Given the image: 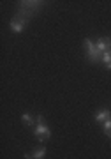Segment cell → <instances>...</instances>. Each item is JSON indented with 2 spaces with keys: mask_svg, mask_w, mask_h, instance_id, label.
<instances>
[{
  "mask_svg": "<svg viewBox=\"0 0 111 159\" xmlns=\"http://www.w3.org/2000/svg\"><path fill=\"white\" fill-rule=\"evenodd\" d=\"M85 51H87V57L90 58V62H100V55L99 50H97V46H95L94 41L90 39H85Z\"/></svg>",
  "mask_w": 111,
  "mask_h": 159,
  "instance_id": "1",
  "label": "cell"
},
{
  "mask_svg": "<svg viewBox=\"0 0 111 159\" xmlns=\"http://www.w3.org/2000/svg\"><path fill=\"white\" fill-rule=\"evenodd\" d=\"M33 134H35V138H37L39 142H46V140H50L51 131H50V127H48L46 124H37V125H35Z\"/></svg>",
  "mask_w": 111,
  "mask_h": 159,
  "instance_id": "2",
  "label": "cell"
},
{
  "mask_svg": "<svg viewBox=\"0 0 111 159\" xmlns=\"http://www.w3.org/2000/svg\"><path fill=\"white\" fill-rule=\"evenodd\" d=\"M27 23H28V21L25 20V18H16V20H12V21L9 23V29H11L12 32L20 34V32H23V30H25Z\"/></svg>",
  "mask_w": 111,
  "mask_h": 159,
  "instance_id": "3",
  "label": "cell"
},
{
  "mask_svg": "<svg viewBox=\"0 0 111 159\" xmlns=\"http://www.w3.org/2000/svg\"><path fill=\"white\" fill-rule=\"evenodd\" d=\"M95 46H97L99 53L102 55L104 51H109L111 50V39H109V37H100V39L95 43Z\"/></svg>",
  "mask_w": 111,
  "mask_h": 159,
  "instance_id": "4",
  "label": "cell"
},
{
  "mask_svg": "<svg viewBox=\"0 0 111 159\" xmlns=\"http://www.w3.org/2000/svg\"><path fill=\"white\" fill-rule=\"evenodd\" d=\"M108 119H111V110H100L99 113H95V122H106Z\"/></svg>",
  "mask_w": 111,
  "mask_h": 159,
  "instance_id": "5",
  "label": "cell"
},
{
  "mask_svg": "<svg viewBox=\"0 0 111 159\" xmlns=\"http://www.w3.org/2000/svg\"><path fill=\"white\" fill-rule=\"evenodd\" d=\"M100 62L104 64L108 69H111V50H109V51H104V53H102V57H100Z\"/></svg>",
  "mask_w": 111,
  "mask_h": 159,
  "instance_id": "6",
  "label": "cell"
},
{
  "mask_svg": "<svg viewBox=\"0 0 111 159\" xmlns=\"http://www.w3.org/2000/svg\"><path fill=\"white\" fill-rule=\"evenodd\" d=\"M46 156V148L44 147H39L33 150V159H42Z\"/></svg>",
  "mask_w": 111,
  "mask_h": 159,
  "instance_id": "7",
  "label": "cell"
},
{
  "mask_svg": "<svg viewBox=\"0 0 111 159\" xmlns=\"http://www.w3.org/2000/svg\"><path fill=\"white\" fill-rule=\"evenodd\" d=\"M21 120H23V124L33 125V119H32V115H30V113H23L21 115Z\"/></svg>",
  "mask_w": 111,
  "mask_h": 159,
  "instance_id": "8",
  "label": "cell"
},
{
  "mask_svg": "<svg viewBox=\"0 0 111 159\" xmlns=\"http://www.w3.org/2000/svg\"><path fill=\"white\" fill-rule=\"evenodd\" d=\"M109 127H111V119H108L106 122H102V129H104V131H108Z\"/></svg>",
  "mask_w": 111,
  "mask_h": 159,
  "instance_id": "9",
  "label": "cell"
},
{
  "mask_svg": "<svg viewBox=\"0 0 111 159\" xmlns=\"http://www.w3.org/2000/svg\"><path fill=\"white\" fill-rule=\"evenodd\" d=\"M37 124H44V117H42V115L37 117Z\"/></svg>",
  "mask_w": 111,
  "mask_h": 159,
  "instance_id": "10",
  "label": "cell"
},
{
  "mask_svg": "<svg viewBox=\"0 0 111 159\" xmlns=\"http://www.w3.org/2000/svg\"><path fill=\"white\" fill-rule=\"evenodd\" d=\"M104 134H106V136H108V138H111V127H109V129H108V131H104Z\"/></svg>",
  "mask_w": 111,
  "mask_h": 159,
  "instance_id": "11",
  "label": "cell"
}]
</instances>
